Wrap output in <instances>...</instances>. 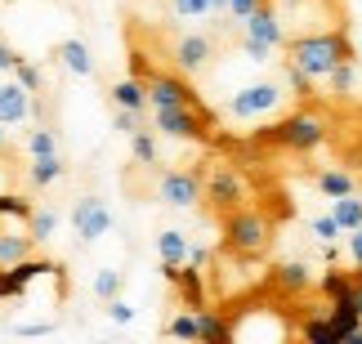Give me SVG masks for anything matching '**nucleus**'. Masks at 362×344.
<instances>
[{"label": "nucleus", "mask_w": 362, "mask_h": 344, "mask_svg": "<svg viewBox=\"0 0 362 344\" xmlns=\"http://www.w3.org/2000/svg\"><path fill=\"white\" fill-rule=\"evenodd\" d=\"M296 331H300V340H309V344H344L327 309H322V313H309V318H300Z\"/></svg>", "instance_id": "21"}, {"label": "nucleus", "mask_w": 362, "mask_h": 344, "mask_svg": "<svg viewBox=\"0 0 362 344\" xmlns=\"http://www.w3.org/2000/svg\"><path fill=\"white\" fill-rule=\"evenodd\" d=\"M32 210H36L32 197H23V192H0V219H5V224H27Z\"/></svg>", "instance_id": "27"}, {"label": "nucleus", "mask_w": 362, "mask_h": 344, "mask_svg": "<svg viewBox=\"0 0 362 344\" xmlns=\"http://www.w3.org/2000/svg\"><path fill=\"white\" fill-rule=\"evenodd\" d=\"M179 291V304L184 309H206V273L192 264H179V278L170 282Z\"/></svg>", "instance_id": "16"}, {"label": "nucleus", "mask_w": 362, "mask_h": 344, "mask_svg": "<svg viewBox=\"0 0 362 344\" xmlns=\"http://www.w3.org/2000/svg\"><path fill=\"white\" fill-rule=\"evenodd\" d=\"M27 157H49V153H59V130H49V126H32L27 130Z\"/></svg>", "instance_id": "28"}, {"label": "nucleus", "mask_w": 362, "mask_h": 344, "mask_svg": "<svg viewBox=\"0 0 362 344\" xmlns=\"http://www.w3.org/2000/svg\"><path fill=\"white\" fill-rule=\"evenodd\" d=\"M242 32L255 36V40H264V45H273V49H286V40H291L286 23H282V9H277L273 0H264L255 13H246V18H242Z\"/></svg>", "instance_id": "11"}, {"label": "nucleus", "mask_w": 362, "mask_h": 344, "mask_svg": "<svg viewBox=\"0 0 362 344\" xmlns=\"http://www.w3.org/2000/svg\"><path fill=\"white\" fill-rule=\"evenodd\" d=\"M103 309H107V318H112V322H121V326H130V322H134V309L125 304L121 295H112V299H107Z\"/></svg>", "instance_id": "39"}, {"label": "nucleus", "mask_w": 362, "mask_h": 344, "mask_svg": "<svg viewBox=\"0 0 362 344\" xmlns=\"http://www.w3.org/2000/svg\"><path fill=\"white\" fill-rule=\"evenodd\" d=\"M219 237L233 259H264L273 246V219L255 206H238V210L219 215Z\"/></svg>", "instance_id": "3"}, {"label": "nucleus", "mask_w": 362, "mask_h": 344, "mask_svg": "<svg viewBox=\"0 0 362 344\" xmlns=\"http://www.w3.org/2000/svg\"><path fill=\"white\" fill-rule=\"evenodd\" d=\"M152 130L165 139H184V143H211L215 139V112L206 103L192 107H152Z\"/></svg>", "instance_id": "4"}, {"label": "nucleus", "mask_w": 362, "mask_h": 344, "mask_svg": "<svg viewBox=\"0 0 362 344\" xmlns=\"http://www.w3.org/2000/svg\"><path fill=\"white\" fill-rule=\"evenodd\" d=\"M72 228H76L81 246H94L99 237L112 232V206H107L103 197H81L72 206Z\"/></svg>", "instance_id": "10"}, {"label": "nucleus", "mask_w": 362, "mask_h": 344, "mask_svg": "<svg viewBox=\"0 0 362 344\" xmlns=\"http://www.w3.org/2000/svg\"><path fill=\"white\" fill-rule=\"evenodd\" d=\"M170 13L179 23L188 18H211V0H170Z\"/></svg>", "instance_id": "34"}, {"label": "nucleus", "mask_w": 362, "mask_h": 344, "mask_svg": "<svg viewBox=\"0 0 362 344\" xmlns=\"http://www.w3.org/2000/svg\"><path fill=\"white\" fill-rule=\"evenodd\" d=\"M5 153H9V126L0 121V157H5Z\"/></svg>", "instance_id": "48"}, {"label": "nucleus", "mask_w": 362, "mask_h": 344, "mask_svg": "<svg viewBox=\"0 0 362 344\" xmlns=\"http://www.w3.org/2000/svg\"><path fill=\"white\" fill-rule=\"evenodd\" d=\"M313 184H317V192H322V197H344V192H358L354 174H349V170H340V166L317 170V174H313Z\"/></svg>", "instance_id": "24"}, {"label": "nucleus", "mask_w": 362, "mask_h": 344, "mask_svg": "<svg viewBox=\"0 0 362 344\" xmlns=\"http://www.w3.org/2000/svg\"><path fill=\"white\" fill-rule=\"evenodd\" d=\"M349 299H354V309L362 313V268H354V286H349Z\"/></svg>", "instance_id": "45"}, {"label": "nucleus", "mask_w": 362, "mask_h": 344, "mask_svg": "<svg viewBox=\"0 0 362 344\" xmlns=\"http://www.w3.org/2000/svg\"><path fill=\"white\" fill-rule=\"evenodd\" d=\"M211 18H228V0H211Z\"/></svg>", "instance_id": "46"}, {"label": "nucleus", "mask_w": 362, "mask_h": 344, "mask_svg": "<svg viewBox=\"0 0 362 344\" xmlns=\"http://www.w3.org/2000/svg\"><path fill=\"white\" fill-rule=\"evenodd\" d=\"M107 99H112V107H134V112H144L148 107V81L144 76H121L107 85Z\"/></svg>", "instance_id": "18"}, {"label": "nucleus", "mask_w": 362, "mask_h": 344, "mask_svg": "<svg viewBox=\"0 0 362 344\" xmlns=\"http://www.w3.org/2000/svg\"><path fill=\"white\" fill-rule=\"evenodd\" d=\"M130 157L139 161V166H157V130H134L130 134Z\"/></svg>", "instance_id": "29"}, {"label": "nucleus", "mask_w": 362, "mask_h": 344, "mask_svg": "<svg viewBox=\"0 0 362 344\" xmlns=\"http://www.w3.org/2000/svg\"><path fill=\"white\" fill-rule=\"evenodd\" d=\"M309 232H313L317 242H340V232H344V228L336 224V215H317L313 224H309Z\"/></svg>", "instance_id": "37"}, {"label": "nucleus", "mask_w": 362, "mask_h": 344, "mask_svg": "<svg viewBox=\"0 0 362 344\" xmlns=\"http://www.w3.org/2000/svg\"><path fill=\"white\" fill-rule=\"evenodd\" d=\"M269 291L277 299H300V295H309L313 291V273L304 259H282V264H273L269 268Z\"/></svg>", "instance_id": "12"}, {"label": "nucleus", "mask_w": 362, "mask_h": 344, "mask_svg": "<svg viewBox=\"0 0 362 344\" xmlns=\"http://www.w3.org/2000/svg\"><path fill=\"white\" fill-rule=\"evenodd\" d=\"M18 59H23V54L13 49V45H5V40H0V72H13V67H18Z\"/></svg>", "instance_id": "42"}, {"label": "nucleus", "mask_w": 362, "mask_h": 344, "mask_svg": "<svg viewBox=\"0 0 362 344\" xmlns=\"http://www.w3.org/2000/svg\"><path fill=\"white\" fill-rule=\"evenodd\" d=\"M59 264H49V259H36V255H27L18 259V264H9V268H0V299H18L27 295V286H32L36 278H45V273H54Z\"/></svg>", "instance_id": "13"}, {"label": "nucleus", "mask_w": 362, "mask_h": 344, "mask_svg": "<svg viewBox=\"0 0 362 344\" xmlns=\"http://www.w3.org/2000/svg\"><path fill=\"white\" fill-rule=\"evenodd\" d=\"M286 85H277V81H250V85H242L238 94H228V103H224V112L233 121H264V117H273L277 107L286 103Z\"/></svg>", "instance_id": "6"}, {"label": "nucleus", "mask_w": 362, "mask_h": 344, "mask_svg": "<svg viewBox=\"0 0 362 344\" xmlns=\"http://www.w3.org/2000/svg\"><path fill=\"white\" fill-rule=\"evenodd\" d=\"M344 246H349V259H354V268H362V224L344 237Z\"/></svg>", "instance_id": "41"}, {"label": "nucleus", "mask_w": 362, "mask_h": 344, "mask_svg": "<svg viewBox=\"0 0 362 344\" xmlns=\"http://www.w3.org/2000/svg\"><path fill=\"white\" fill-rule=\"evenodd\" d=\"M202 201L211 206L215 215H228L238 206L250 201V188H246V174L233 166V161H215L206 166V188H202Z\"/></svg>", "instance_id": "5"}, {"label": "nucleus", "mask_w": 362, "mask_h": 344, "mask_svg": "<svg viewBox=\"0 0 362 344\" xmlns=\"http://www.w3.org/2000/svg\"><path fill=\"white\" fill-rule=\"evenodd\" d=\"M349 286H354V273L349 268H340V264H327V273L317 278V295L327 299H340V295H349Z\"/></svg>", "instance_id": "23"}, {"label": "nucleus", "mask_w": 362, "mask_h": 344, "mask_svg": "<svg viewBox=\"0 0 362 344\" xmlns=\"http://www.w3.org/2000/svg\"><path fill=\"white\" fill-rule=\"evenodd\" d=\"M184 264L206 268V264H211V251H206V246H188V259H184Z\"/></svg>", "instance_id": "43"}, {"label": "nucleus", "mask_w": 362, "mask_h": 344, "mask_svg": "<svg viewBox=\"0 0 362 344\" xmlns=\"http://www.w3.org/2000/svg\"><path fill=\"white\" fill-rule=\"evenodd\" d=\"M54 59H59L72 76H94V54H90L86 40H76V36L59 40V45H54Z\"/></svg>", "instance_id": "15"}, {"label": "nucleus", "mask_w": 362, "mask_h": 344, "mask_svg": "<svg viewBox=\"0 0 362 344\" xmlns=\"http://www.w3.org/2000/svg\"><path fill=\"white\" fill-rule=\"evenodd\" d=\"M327 139H331V121H327L322 107H296V112L277 117L273 126L259 130V143L282 148V153H296V157L317 153Z\"/></svg>", "instance_id": "1"}, {"label": "nucleus", "mask_w": 362, "mask_h": 344, "mask_svg": "<svg viewBox=\"0 0 362 344\" xmlns=\"http://www.w3.org/2000/svg\"><path fill=\"white\" fill-rule=\"evenodd\" d=\"M273 5H277V9H282V13H296V9L304 5V0H273Z\"/></svg>", "instance_id": "47"}, {"label": "nucleus", "mask_w": 362, "mask_h": 344, "mask_svg": "<svg viewBox=\"0 0 362 344\" xmlns=\"http://www.w3.org/2000/svg\"><path fill=\"white\" fill-rule=\"evenodd\" d=\"M32 117H36V94L9 76L5 85H0V121L13 130V126H23V121H32Z\"/></svg>", "instance_id": "14"}, {"label": "nucleus", "mask_w": 362, "mask_h": 344, "mask_svg": "<svg viewBox=\"0 0 362 344\" xmlns=\"http://www.w3.org/2000/svg\"><path fill=\"white\" fill-rule=\"evenodd\" d=\"M202 188H206V170H165L157 179V201L170 206V210H192L202 201Z\"/></svg>", "instance_id": "9"}, {"label": "nucleus", "mask_w": 362, "mask_h": 344, "mask_svg": "<svg viewBox=\"0 0 362 344\" xmlns=\"http://www.w3.org/2000/svg\"><path fill=\"white\" fill-rule=\"evenodd\" d=\"M54 228H59V210H54V206H49V210H45V206H36V210L27 215V232H32L36 242H49Z\"/></svg>", "instance_id": "30"}, {"label": "nucleus", "mask_w": 362, "mask_h": 344, "mask_svg": "<svg viewBox=\"0 0 362 344\" xmlns=\"http://www.w3.org/2000/svg\"><path fill=\"white\" fill-rule=\"evenodd\" d=\"M354 85H358V63H354V59H344V63H336V67L327 72V90L336 94V99H349Z\"/></svg>", "instance_id": "26"}, {"label": "nucleus", "mask_w": 362, "mask_h": 344, "mask_svg": "<svg viewBox=\"0 0 362 344\" xmlns=\"http://www.w3.org/2000/svg\"><path fill=\"white\" fill-rule=\"evenodd\" d=\"M148 107H192L202 103L197 85L179 67H148Z\"/></svg>", "instance_id": "7"}, {"label": "nucleus", "mask_w": 362, "mask_h": 344, "mask_svg": "<svg viewBox=\"0 0 362 344\" xmlns=\"http://www.w3.org/2000/svg\"><path fill=\"white\" fill-rule=\"evenodd\" d=\"M36 251V237L27 228H0V268H9V264H18V259H27Z\"/></svg>", "instance_id": "19"}, {"label": "nucleus", "mask_w": 362, "mask_h": 344, "mask_svg": "<svg viewBox=\"0 0 362 344\" xmlns=\"http://www.w3.org/2000/svg\"><path fill=\"white\" fill-rule=\"evenodd\" d=\"M9 76L18 81V85H27L32 94H40V90H45V72H40V67H36L32 59H18V67H13Z\"/></svg>", "instance_id": "33"}, {"label": "nucleus", "mask_w": 362, "mask_h": 344, "mask_svg": "<svg viewBox=\"0 0 362 344\" xmlns=\"http://www.w3.org/2000/svg\"><path fill=\"white\" fill-rule=\"evenodd\" d=\"M152 246H157V259L161 264H184L188 259V232H179V228H161L157 237H152Z\"/></svg>", "instance_id": "22"}, {"label": "nucleus", "mask_w": 362, "mask_h": 344, "mask_svg": "<svg viewBox=\"0 0 362 344\" xmlns=\"http://www.w3.org/2000/svg\"><path fill=\"white\" fill-rule=\"evenodd\" d=\"M282 54H286L296 67H304L313 81H327V72H331L336 63L354 59V40H349V32H344V27H322V32H300V36H291Z\"/></svg>", "instance_id": "2"}, {"label": "nucleus", "mask_w": 362, "mask_h": 344, "mask_svg": "<svg viewBox=\"0 0 362 344\" xmlns=\"http://www.w3.org/2000/svg\"><path fill=\"white\" fill-rule=\"evenodd\" d=\"M13 331H18V336H49L54 326L49 322H27V326H13Z\"/></svg>", "instance_id": "44"}, {"label": "nucleus", "mask_w": 362, "mask_h": 344, "mask_svg": "<svg viewBox=\"0 0 362 344\" xmlns=\"http://www.w3.org/2000/svg\"><path fill=\"white\" fill-rule=\"evenodd\" d=\"M259 5H264V0H228V18H233V23H242L246 13H255Z\"/></svg>", "instance_id": "40"}, {"label": "nucleus", "mask_w": 362, "mask_h": 344, "mask_svg": "<svg viewBox=\"0 0 362 344\" xmlns=\"http://www.w3.org/2000/svg\"><path fill=\"white\" fill-rule=\"evenodd\" d=\"M112 130H121L125 139H130L134 130H144V112H134V107H117V112H112Z\"/></svg>", "instance_id": "36"}, {"label": "nucleus", "mask_w": 362, "mask_h": 344, "mask_svg": "<svg viewBox=\"0 0 362 344\" xmlns=\"http://www.w3.org/2000/svg\"><path fill=\"white\" fill-rule=\"evenodd\" d=\"M331 215H336V224L344 232H354L362 224V197L358 192H344V197H331Z\"/></svg>", "instance_id": "25"}, {"label": "nucleus", "mask_w": 362, "mask_h": 344, "mask_svg": "<svg viewBox=\"0 0 362 344\" xmlns=\"http://www.w3.org/2000/svg\"><path fill=\"white\" fill-rule=\"evenodd\" d=\"M238 45H242V54H246L250 63H269V59H273V45H264V40L246 36V32H242V40H238Z\"/></svg>", "instance_id": "38"}, {"label": "nucleus", "mask_w": 362, "mask_h": 344, "mask_svg": "<svg viewBox=\"0 0 362 344\" xmlns=\"http://www.w3.org/2000/svg\"><path fill=\"white\" fill-rule=\"evenodd\" d=\"M233 336H238V326H233L219 309H197V340H206V344H233Z\"/></svg>", "instance_id": "17"}, {"label": "nucleus", "mask_w": 362, "mask_h": 344, "mask_svg": "<svg viewBox=\"0 0 362 344\" xmlns=\"http://www.w3.org/2000/svg\"><path fill=\"white\" fill-rule=\"evenodd\" d=\"M121 286H125V273H117V268H99V273H94V295H99L103 304L112 295H121Z\"/></svg>", "instance_id": "32"}, {"label": "nucleus", "mask_w": 362, "mask_h": 344, "mask_svg": "<svg viewBox=\"0 0 362 344\" xmlns=\"http://www.w3.org/2000/svg\"><path fill=\"white\" fill-rule=\"evenodd\" d=\"M63 174H67V161H63V153L32 157V166H27V184H32V188H54Z\"/></svg>", "instance_id": "20"}, {"label": "nucleus", "mask_w": 362, "mask_h": 344, "mask_svg": "<svg viewBox=\"0 0 362 344\" xmlns=\"http://www.w3.org/2000/svg\"><path fill=\"white\" fill-rule=\"evenodd\" d=\"M215 54H219V40L211 32H184V36H175V45H170V63L184 76H202L206 67L215 63Z\"/></svg>", "instance_id": "8"}, {"label": "nucleus", "mask_w": 362, "mask_h": 344, "mask_svg": "<svg viewBox=\"0 0 362 344\" xmlns=\"http://www.w3.org/2000/svg\"><path fill=\"white\" fill-rule=\"evenodd\" d=\"M165 331L179 336V340H197V309H188V313H175L170 322H165Z\"/></svg>", "instance_id": "35"}, {"label": "nucleus", "mask_w": 362, "mask_h": 344, "mask_svg": "<svg viewBox=\"0 0 362 344\" xmlns=\"http://www.w3.org/2000/svg\"><path fill=\"white\" fill-rule=\"evenodd\" d=\"M282 76H286V90L296 94V99H313V85H317V81L304 72V67H296L291 59H282Z\"/></svg>", "instance_id": "31"}]
</instances>
